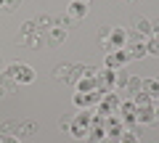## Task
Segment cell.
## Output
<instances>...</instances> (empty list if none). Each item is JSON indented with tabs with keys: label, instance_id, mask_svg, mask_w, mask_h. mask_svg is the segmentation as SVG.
<instances>
[{
	"label": "cell",
	"instance_id": "3957f363",
	"mask_svg": "<svg viewBox=\"0 0 159 143\" xmlns=\"http://www.w3.org/2000/svg\"><path fill=\"white\" fill-rule=\"evenodd\" d=\"M127 40H130V29L125 27H111V34H109V40L103 42V51L111 53V51H119V48H125Z\"/></svg>",
	"mask_w": 159,
	"mask_h": 143
},
{
	"label": "cell",
	"instance_id": "d6a6232c",
	"mask_svg": "<svg viewBox=\"0 0 159 143\" xmlns=\"http://www.w3.org/2000/svg\"><path fill=\"white\" fill-rule=\"evenodd\" d=\"M157 122H159V106H157Z\"/></svg>",
	"mask_w": 159,
	"mask_h": 143
},
{
	"label": "cell",
	"instance_id": "9a60e30c",
	"mask_svg": "<svg viewBox=\"0 0 159 143\" xmlns=\"http://www.w3.org/2000/svg\"><path fill=\"white\" fill-rule=\"evenodd\" d=\"M103 138H106V132H103V122H101V125H96V122H93V125L88 127V135H85V143H101Z\"/></svg>",
	"mask_w": 159,
	"mask_h": 143
},
{
	"label": "cell",
	"instance_id": "1f68e13d",
	"mask_svg": "<svg viewBox=\"0 0 159 143\" xmlns=\"http://www.w3.org/2000/svg\"><path fill=\"white\" fill-rule=\"evenodd\" d=\"M6 3H8V0H0V8H3V6H6Z\"/></svg>",
	"mask_w": 159,
	"mask_h": 143
},
{
	"label": "cell",
	"instance_id": "f546056e",
	"mask_svg": "<svg viewBox=\"0 0 159 143\" xmlns=\"http://www.w3.org/2000/svg\"><path fill=\"white\" fill-rule=\"evenodd\" d=\"M8 93H11V87H8V85H6V82H0V98H6V96H8Z\"/></svg>",
	"mask_w": 159,
	"mask_h": 143
},
{
	"label": "cell",
	"instance_id": "603a6c76",
	"mask_svg": "<svg viewBox=\"0 0 159 143\" xmlns=\"http://www.w3.org/2000/svg\"><path fill=\"white\" fill-rule=\"evenodd\" d=\"M16 127H19V122H13V119L3 122L0 125V135H11V132H16Z\"/></svg>",
	"mask_w": 159,
	"mask_h": 143
},
{
	"label": "cell",
	"instance_id": "484cf974",
	"mask_svg": "<svg viewBox=\"0 0 159 143\" xmlns=\"http://www.w3.org/2000/svg\"><path fill=\"white\" fill-rule=\"evenodd\" d=\"M69 127H72V117H61V119H58V130L69 132Z\"/></svg>",
	"mask_w": 159,
	"mask_h": 143
},
{
	"label": "cell",
	"instance_id": "cb8c5ba5",
	"mask_svg": "<svg viewBox=\"0 0 159 143\" xmlns=\"http://www.w3.org/2000/svg\"><path fill=\"white\" fill-rule=\"evenodd\" d=\"M109 34H111V27H106V24H103V27H98V40H101V45L109 40Z\"/></svg>",
	"mask_w": 159,
	"mask_h": 143
},
{
	"label": "cell",
	"instance_id": "ba28073f",
	"mask_svg": "<svg viewBox=\"0 0 159 143\" xmlns=\"http://www.w3.org/2000/svg\"><path fill=\"white\" fill-rule=\"evenodd\" d=\"M43 42H45V34L43 32H19L16 34V45L21 48H43Z\"/></svg>",
	"mask_w": 159,
	"mask_h": 143
},
{
	"label": "cell",
	"instance_id": "4dcf8cb0",
	"mask_svg": "<svg viewBox=\"0 0 159 143\" xmlns=\"http://www.w3.org/2000/svg\"><path fill=\"white\" fill-rule=\"evenodd\" d=\"M101 143H119V141H117V138H103Z\"/></svg>",
	"mask_w": 159,
	"mask_h": 143
},
{
	"label": "cell",
	"instance_id": "30bf717a",
	"mask_svg": "<svg viewBox=\"0 0 159 143\" xmlns=\"http://www.w3.org/2000/svg\"><path fill=\"white\" fill-rule=\"evenodd\" d=\"M66 29L64 27H58V24H53L51 29L45 32V45L48 48H58V45H64V40H66Z\"/></svg>",
	"mask_w": 159,
	"mask_h": 143
},
{
	"label": "cell",
	"instance_id": "6da1fadb",
	"mask_svg": "<svg viewBox=\"0 0 159 143\" xmlns=\"http://www.w3.org/2000/svg\"><path fill=\"white\" fill-rule=\"evenodd\" d=\"M3 77H8L11 82H16V85H32L34 82V69L29 66V64H21V61H11V64H6V69L0 72Z\"/></svg>",
	"mask_w": 159,
	"mask_h": 143
},
{
	"label": "cell",
	"instance_id": "d6986e66",
	"mask_svg": "<svg viewBox=\"0 0 159 143\" xmlns=\"http://www.w3.org/2000/svg\"><path fill=\"white\" fill-rule=\"evenodd\" d=\"M34 21H37V29H40V32H43V34H45L48 29H51L53 24H56V19H53L51 13H40V16L34 19Z\"/></svg>",
	"mask_w": 159,
	"mask_h": 143
},
{
	"label": "cell",
	"instance_id": "d590c367",
	"mask_svg": "<svg viewBox=\"0 0 159 143\" xmlns=\"http://www.w3.org/2000/svg\"><path fill=\"white\" fill-rule=\"evenodd\" d=\"M0 66H3V61H0Z\"/></svg>",
	"mask_w": 159,
	"mask_h": 143
},
{
	"label": "cell",
	"instance_id": "d4e9b609",
	"mask_svg": "<svg viewBox=\"0 0 159 143\" xmlns=\"http://www.w3.org/2000/svg\"><path fill=\"white\" fill-rule=\"evenodd\" d=\"M19 32H24V34H27V32H40V29H37V21H24L21 27H19Z\"/></svg>",
	"mask_w": 159,
	"mask_h": 143
},
{
	"label": "cell",
	"instance_id": "836d02e7",
	"mask_svg": "<svg viewBox=\"0 0 159 143\" xmlns=\"http://www.w3.org/2000/svg\"><path fill=\"white\" fill-rule=\"evenodd\" d=\"M125 3H138V0H125Z\"/></svg>",
	"mask_w": 159,
	"mask_h": 143
},
{
	"label": "cell",
	"instance_id": "277c9868",
	"mask_svg": "<svg viewBox=\"0 0 159 143\" xmlns=\"http://www.w3.org/2000/svg\"><path fill=\"white\" fill-rule=\"evenodd\" d=\"M96 90L101 93H111L117 90V69H98V74H96Z\"/></svg>",
	"mask_w": 159,
	"mask_h": 143
},
{
	"label": "cell",
	"instance_id": "7c38bea8",
	"mask_svg": "<svg viewBox=\"0 0 159 143\" xmlns=\"http://www.w3.org/2000/svg\"><path fill=\"white\" fill-rule=\"evenodd\" d=\"M135 122L138 125H154L157 122V103H151V106H138L135 109Z\"/></svg>",
	"mask_w": 159,
	"mask_h": 143
},
{
	"label": "cell",
	"instance_id": "e575fe53",
	"mask_svg": "<svg viewBox=\"0 0 159 143\" xmlns=\"http://www.w3.org/2000/svg\"><path fill=\"white\" fill-rule=\"evenodd\" d=\"M154 37H159V32H157V34H154Z\"/></svg>",
	"mask_w": 159,
	"mask_h": 143
},
{
	"label": "cell",
	"instance_id": "e0dca14e",
	"mask_svg": "<svg viewBox=\"0 0 159 143\" xmlns=\"http://www.w3.org/2000/svg\"><path fill=\"white\" fill-rule=\"evenodd\" d=\"M119 93H125L127 98H133V96H135V93H141V77L130 74V77H127V82H125V87H122V90H119Z\"/></svg>",
	"mask_w": 159,
	"mask_h": 143
},
{
	"label": "cell",
	"instance_id": "ac0fdd59",
	"mask_svg": "<svg viewBox=\"0 0 159 143\" xmlns=\"http://www.w3.org/2000/svg\"><path fill=\"white\" fill-rule=\"evenodd\" d=\"M74 87H77V93H93L96 90V77H80L74 82Z\"/></svg>",
	"mask_w": 159,
	"mask_h": 143
},
{
	"label": "cell",
	"instance_id": "ffe728a7",
	"mask_svg": "<svg viewBox=\"0 0 159 143\" xmlns=\"http://www.w3.org/2000/svg\"><path fill=\"white\" fill-rule=\"evenodd\" d=\"M146 53L148 56H159V37H146Z\"/></svg>",
	"mask_w": 159,
	"mask_h": 143
},
{
	"label": "cell",
	"instance_id": "5bb4252c",
	"mask_svg": "<svg viewBox=\"0 0 159 143\" xmlns=\"http://www.w3.org/2000/svg\"><path fill=\"white\" fill-rule=\"evenodd\" d=\"M72 66H74V64H58V66L53 69V80H56V82H64V85L72 82Z\"/></svg>",
	"mask_w": 159,
	"mask_h": 143
},
{
	"label": "cell",
	"instance_id": "4fadbf2b",
	"mask_svg": "<svg viewBox=\"0 0 159 143\" xmlns=\"http://www.w3.org/2000/svg\"><path fill=\"white\" fill-rule=\"evenodd\" d=\"M130 29L135 34H141V37H151V21H148L146 16H141V13H135V16L130 19Z\"/></svg>",
	"mask_w": 159,
	"mask_h": 143
},
{
	"label": "cell",
	"instance_id": "5b68a950",
	"mask_svg": "<svg viewBox=\"0 0 159 143\" xmlns=\"http://www.w3.org/2000/svg\"><path fill=\"white\" fill-rule=\"evenodd\" d=\"M125 130H127V125H125V119L119 114L103 117V132H106V138H117L119 141V135H125Z\"/></svg>",
	"mask_w": 159,
	"mask_h": 143
},
{
	"label": "cell",
	"instance_id": "2e32d148",
	"mask_svg": "<svg viewBox=\"0 0 159 143\" xmlns=\"http://www.w3.org/2000/svg\"><path fill=\"white\" fill-rule=\"evenodd\" d=\"M37 132V122H32V119H24V122H19V127H16V138L21 141V138H29V135H34Z\"/></svg>",
	"mask_w": 159,
	"mask_h": 143
},
{
	"label": "cell",
	"instance_id": "8992f818",
	"mask_svg": "<svg viewBox=\"0 0 159 143\" xmlns=\"http://www.w3.org/2000/svg\"><path fill=\"white\" fill-rule=\"evenodd\" d=\"M119 93L117 90H111V93H103V98H101V103L96 106V114H101V117H109V114H117V109H119Z\"/></svg>",
	"mask_w": 159,
	"mask_h": 143
},
{
	"label": "cell",
	"instance_id": "52a82bcc",
	"mask_svg": "<svg viewBox=\"0 0 159 143\" xmlns=\"http://www.w3.org/2000/svg\"><path fill=\"white\" fill-rule=\"evenodd\" d=\"M127 61H130V53H127L125 48H119V51L106 53V61H103V66H106V69H125Z\"/></svg>",
	"mask_w": 159,
	"mask_h": 143
},
{
	"label": "cell",
	"instance_id": "83f0119b",
	"mask_svg": "<svg viewBox=\"0 0 159 143\" xmlns=\"http://www.w3.org/2000/svg\"><path fill=\"white\" fill-rule=\"evenodd\" d=\"M19 6H21V0H8L6 6H3V11H16Z\"/></svg>",
	"mask_w": 159,
	"mask_h": 143
},
{
	"label": "cell",
	"instance_id": "8fae6325",
	"mask_svg": "<svg viewBox=\"0 0 159 143\" xmlns=\"http://www.w3.org/2000/svg\"><path fill=\"white\" fill-rule=\"evenodd\" d=\"M135 101H133V98H122V101H119V109H117V114L122 117V119H125V125H133V122H135Z\"/></svg>",
	"mask_w": 159,
	"mask_h": 143
},
{
	"label": "cell",
	"instance_id": "9c48e42d",
	"mask_svg": "<svg viewBox=\"0 0 159 143\" xmlns=\"http://www.w3.org/2000/svg\"><path fill=\"white\" fill-rule=\"evenodd\" d=\"M66 13L74 19V21H82V19L90 13V0H72L66 8Z\"/></svg>",
	"mask_w": 159,
	"mask_h": 143
},
{
	"label": "cell",
	"instance_id": "7a4b0ae2",
	"mask_svg": "<svg viewBox=\"0 0 159 143\" xmlns=\"http://www.w3.org/2000/svg\"><path fill=\"white\" fill-rule=\"evenodd\" d=\"M93 111H96V109H80L77 114L72 117V127H69V135L77 138V141H85L88 127H90V122H93Z\"/></svg>",
	"mask_w": 159,
	"mask_h": 143
},
{
	"label": "cell",
	"instance_id": "f1b7e54d",
	"mask_svg": "<svg viewBox=\"0 0 159 143\" xmlns=\"http://www.w3.org/2000/svg\"><path fill=\"white\" fill-rule=\"evenodd\" d=\"M0 143H21L16 135H0Z\"/></svg>",
	"mask_w": 159,
	"mask_h": 143
},
{
	"label": "cell",
	"instance_id": "4316f807",
	"mask_svg": "<svg viewBox=\"0 0 159 143\" xmlns=\"http://www.w3.org/2000/svg\"><path fill=\"white\" fill-rule=\"evenodd\" d=\"M119 143H138V135H133V132H125V135H119Z\"/></svg>",
	"mask_w": 159,
	"mask_h": 143
},
{
	"label": "cell",
	"instance_id": "44dd1931",
	"mask_svg": "<svg viewBox=\"0 0 159 143\" xmlns=\"http://www.w3.org/2000/svg\"><path fill=\"white\" fill-rule=\"evenodd\" d=\"M133 101H135V106H151V96H148L146 90H141V93H135V96H133Z\"/></svg>",
	"mask_w": 159,
	"mask_h": 143
},
{
	"label": "cell",
	"instance_id": "7402d4cb",
	"mask_svg": "<svg viewBox=\"0 0 159 143\" xmlns=\"http://www.w3.org/2000/svg\"><path fill=\"white\" fill-rule=\"evenodd\" d=\"M74 106H77V109H90V101H88V96L85 93H74Z\"/></svg>",
	"mask_w": 159,
	"mask_h": 143
}]
</instances>
